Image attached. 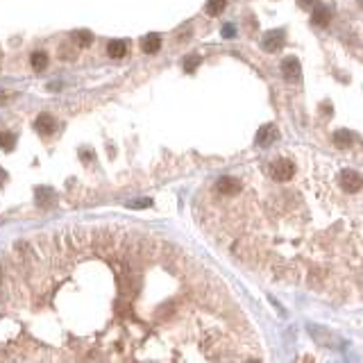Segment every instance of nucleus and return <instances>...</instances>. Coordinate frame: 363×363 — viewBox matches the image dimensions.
Instances as JSON below:
<instances>
[{"mask_svg":"<svg viewBox=\"0 0 363 363\" xmlns=\"http://www.w3.org/2000/svg\"><path fill=\"white\" fill-rule=\"evenodd\" d=\"M268 172H270V177L277 182H288L290 177L295 175V166L288 159H277V161H272L270 166H268Z\"/></svg>","mask_w":363,"mask_h":363,"instance_id":"nucleus-1","label":"nucleus"},{"mask_svg":"<svg viewBox=\"0 0 363 363\" xmlns=\"http://www.w3.org/2000/svg\"><path fill=\"white\" fill-rule=\"evenodd\" d=\"M338 184L343 191H347V193H358L361 191V175H358L356 170H352V168H345V170H340L338 175Z\"/></svg>","mask_w":363,"mask_h":363,"instance_id":"nucleus-2","label":"nucleus"},{"mask_svg":"<svg viewBox=\"0 0 363 363\" xmlns=\"http://www.w3.org/2000/svg\"><path fill=\"white\" fill-rule=\"evenodd\" d=\"M284 30H270V32H266L263 34V39H261V45H263V50L266 52H277V50L284 45Z\"/></svg>","mask_w":363,"mask_h":363,"instance_id":"nucleus-3","label":"nucleus"},{"mask_svg":"<svg viewBox=\"0 0 363 363\" xmlns=\"http://www.w3.org/2000/svg\"><path fill=\"white\" fill-rule=\"evenodd\" d=\"M281 75L286 77L288 82H297L299 75H302V68H299V62L295 57H286L281 62Z\"/></svg>","mask_w":363,"mask_h":363,"instance_id":"nucleus-4","label":"nucleus"},{"mask_svg":"<svg viewBox=\"0 0 363 363\" xmlns=\"http://www.w3.org/2000/svg\"><path fill=\"white\" fill-rule=\"evenodd\" d=\"M216 191L220 195H236L240 191V182L236 177H220L216 182Z\"/></svg>","mask_w":363,"mask_h":363,"instance_id":"nucleus-5","label":"nucleus"},{"mask_svg":"<svg viewBox=\"0 0 363 363\" xmlns=\"http://www.w3.org/2000/svg\"><path fill=\"white\" fill-rule=\"evenodd\" d=\"M34 130L39 132V134L48 136V134H52V132L57 130V120H54L50 113H41V116L34 120Z\"/></svg>","mask_w":363,"mask_h":363,"instance_id":"nucleus-6","label":"nucleus"},{"mask_svg":"<svg viewBox=\"0 0 363 363\" xmlns=\"http://www.w3.org/2000/svg\"><path fill=\"white\" fill-rule=\"evenodd\" d=\"M311 21H313V25H318V27L329 25L331 9L327 7V5H316V7H313V14H311Z\"/></svg>","mask_w":363,"mask_h":363,"instance_id":"nucleus-7","label":"nucleus"},{"mask_svg":"<svg viewBox=\"0 0 363 363\" xmlns=\"http://www.w3.org/2000/svg\"><path fill=\"white\" fill-rule=\"evenodd\" d=\"M275 139H277L275 125H263L261 130L257 132V145H261V148H268L270 143H275Z\"/></svg>","mask_w":363,"mask_h":363,"instance_id":"nucleus-8","label":"nucleus"},{"mask_svg":"<svg viewBox=\"0 0 363 363\" xmlns=\"http://www.w3.org/2000/svg\"><path fill=\"white\" fill-rule=\"evenodd\" d=\"M159 48H161V36L159 34H148V36H143V41H141V50L148 52V54L159 52Z\"/></svg>","mask_w":363,"mask_h":363,"instance_id":"nucleus-9","label":"nucleus"},{"mask_svg":"<svg viewBox=\"0 0 363 363\" xmlns=\"http://www.w3.org/2000/svg\"><path fill=\"white\" fill-rule=\"evenodd\" d=\"M352 141H354V134L349 130H336L334 132V145H336V148L345 150V148H349V145H352Z\"/></svg>","mask_w":363,"mask_h":363,"instance_id":"nucleus-10","label":"nucleus"},{"mask_svg":"<svg viewBox=\"0 0 363 363\" xmlns=\"http://www.w3.org/2000/svg\"><path fill=\"white\" fill-rule=\"evenodd\" d=\"M107 54H109V57H113V59H123L127 54V43L123 39L111 41V43L107 45Z\"/></svg>","mask_w":363,"mask_h":363,"instance_id":"nucleus-11","label":"nucleus"},{"mask_svg":"<svg viewBox=\"0 0 363 363\" xmlns=\"http://www.w3.org/2000/svg\"><path fill=\"white\" fill-rule=\"evenodd\" d=\"M71 39H73V43L80 45V48H89V45L93 43V34H91L89 30H77V32H73Z\"/></svg>","mask_w":363,"mask_h":363,"instance_id":"nucleus-12","label":"nucleus"},{"mask_svg":"<svg viewBox=\"0 0 363 363\" xmlns=\"http://www.w3.org/2000/svg\"><path fill=\"white\" fill-rule=\"evenodd\" d=\"M227 7V0H207V7H204V12L209 14V16H220V12Z\"/></svg>","mask_w":363,"mask_h":363,"instance_id":"nucleus-13","label":"nucleus"},{"mask_svg":"<svg viewBox=\"0 0 363 363\" xmlns=\"http://www.w3.org/2000/svg\"><path fill=\"white\" fill-rule=\"evenodd\" d=\"M32 68H34V71H43L45 66H48V54L45 52H32Z\"/></svg>","mask_w":363,"mask_h":363,"instance_id":"nucleus-14","label":"nucleus"},{"mask_svg":"<svg viewBox=\"0 0 363 363\" xmlns=\"http://www.w3.org/2000/svg\"><path fill=\"white\" fill-rule=\"evenodd\" d=\"M200 62H202V57H200L198 52H193V54H189V57L184 59V64H182V66H184V71H186V73H193L195 68L200 66Z\"/></svg>","mask_w":363,"mask_h":363,"instance_id":"nucleus-15","label":"nucleus"},{"mask_svg":"<svg viewBox=\"0 0 363 363\" xmlns=\"http://www.w3.org/2000/svg\"><path fill=\"white\" fill-rule=\"evenodd\" d=\"M14 145H16V136L12 132H0V148L14 150Z\"/></svg>","mask_w":363,"mask_h":363,"instance_id":"nucleus-16","label":"nucleus"},{"mask_svg":"<svg viewBox=\"0 0 363 363\" xmlns=\"http://www.w3.org/2000/svg\"><path fill=\"white\" fill-rule=\"evenodd\" d=\"M36 202L43 204V207L52 204V191H50V189H39V191H36Z\"/></svg>","mask_w":363,"mask_h":363,"instance_id":"nucleus-17","label":"nucleus"},{"mask_svg":"<svg viewBox=\"0 0 363 363\" xmlns=\"http://www.w3.org/2000/svg\"><path fill=\"white\" fill-rule=\"evenodd\" d=\"M152 204V200H136V202H130V207L132 209H145V207H150Z\"/></svg>","mask_w":363,"mask_h":363,"instance_id":"nucleus-18","label":"nucleus"},{"mask_svg":"<svg viewBox=\"0 0 363 363\" xmlns=\"http://www.w3.org/2000/svg\"><path fill=\"white\" fill-rule=\"evenodd\" d=\"M5 182H7V175H5V170H0V186H3Z\"/></svg>","mask_w":363,"mask_h":363,"instance_id":"nucleus-19","label":"nucleus"},{"mask_svg":"<svg viewBox=\"0 0 363 363\" xmlns=\"http://www.w3.org/2000/svg\"><path fill=\"white\" fill-rule=\"evenodd\" d=\"M297 3H299V5H302V7H309V5H311V3H313V0H297Z\"/></svg>","mask_w":363,"mask_h":363,"instance_id":"nucleus-20","label":"nucleus"}]
</instances>
